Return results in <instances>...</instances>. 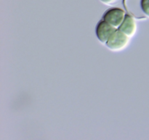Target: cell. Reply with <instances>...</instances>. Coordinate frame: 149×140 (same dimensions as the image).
Segmentation results:
<instances>
[{"mask_svg":"<svg viewBox=\"0 0 149 140\" xmlns=\"http://www.w3.org/2000/svg\"><path fill=\"white\" fill-rule=\"evenodd\" d=\"M118 29L120 30L125 35H127L129 38H132L136 33L138 26H137V23L135 18L132 15H126V17H125L123 23Z\"/></svg>","mask_w":149,"mask_h":140,"instance_id":"277c9868","label":"cell"},{"mask_svg":"<svg viewBox=\"0 0 149 140\" xmlns=\"http://www.w3.org/2000/svg\"><path fill=\"white\" fill-rule=\"evenodd\" d=\"M116 29L105 20H101L96 26L95 34L99 42L106 44Z\"/></svg>","mask_w":149,"mask_h":140,"instance_id":"3957f363","label":"cell"},{"mask_svg":"<svg viewBox=\"0 0 149 140\" xmlns=\"http://www.w3.org/2000/svg\"><path fill=\"white\" fill-rule=\"evenodd\" d=\"M126 12L119 7H113L108 10L103 15V20L118 29L126 17Z\"/></svg>","mask_w":149,"mask_h":140,"instance_id":"7a4b0ae2","label":"cell"},{"mask_svg":"<svg viewBox=\"0 0 149 140\" xmlns=\"http://www.w3.org/2000/svg\"><path fill=\"white\" fill-rule=\"evenodd\" d=\"M117 1L118 0H100V1L106 5H111V4H115Z\"/></svg>","mask_w":149,"mask_h":140,"instance_id":"8992f818","label":"cell"},{"mask_svg":"<svg viewBox=\"0 0 149 140\" xmlns=\"http://www.w3.org/2000/svg\"><path fill=\"white\" fill-rule=\"evenodd\" d=\"M141 8L145 17L149 18V0H141Z\"/></svg>","mask_w":149,"mask_h":140,"instance_id":"5b68a950","label":"cell"},{"mask_svg":"<svg viewBox=\"0 0 149 140\" xmlns=\"http://www.w3.org/2000/svg\"><path fill=\"white\" fill-rule=\"evenodd\" d=\"M130 39V38L122 33L120 30L116 29L109 38L108 42L106 43V45L110 50L113 52H119L125 49L129 45Z\"/></svg>","mask_w":149,"mask_h":140,"instance_id":"6da1fadb","label":"cell"}]
</instances>
